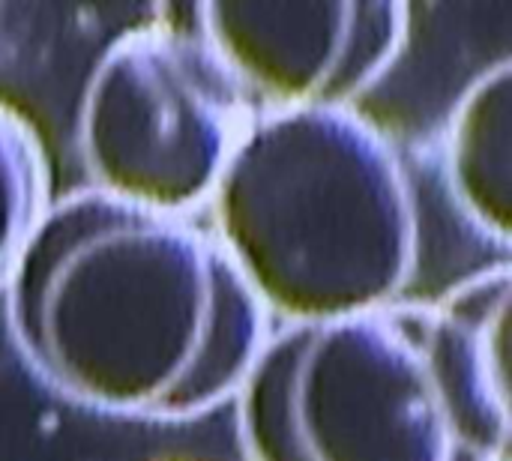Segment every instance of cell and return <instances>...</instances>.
Returning <instances> with one entry per match:
<instances>
[{
  "instance_id": "cell-1",
  "label": "cell",
  "mask_w": 512,
  "mask_h": 461,
  "mask_svg": "<svg viewBox=\"0 0 512 461\" xmlns=\"http://www.w3.org/2000/svg\"><path fill=\"white\" fill-rule=\"evenodd\" d=\"M0 294L27 369L123 420H192L231 402L270 333L207 228L93 186L48 201Z\"/></svg>"
},
{
  "instance_id": "cell-2",
  "label": "cell",
  "mask_w": 512,
  "mask_h": 461,
  "mask_svg": "<svg viewBox=\"0 0 512 461\" xmlns=\"http://www.w3.org/2000/svg\"><path fill=\"white\" fill-rule=\"evenodd\" d=\"M507 261L432 303L270 330L234 393L246 461L510 459Z\"/></svg>"
},
{
  "instance_id": "cell-3",
  "label": "cell",
  "mask_w": 512,
  "mask_h": 461,
  "mask_svg": "<svg viewBox=\"0 0 512 461\" xmlns=\"http://www.w3.org/2000/svg\"><path fill=\"white\" fill-rule=\"evenodd\" d=\"M207 207L210 234L282 324L393 306L420 267L414 180L357 108L258 111Z\"/></svg>"
},
{
  "instance_id": "cell-4",
  "label": "cell",
  "mask_w": 512,
  "mask_h": 461,
  "mask_svg": "<svg viewBox=\"0 0 512 461\" xmlns=\"http://www.w3.org/2000/svg\"><path fill=\"white\" fill-rule=\"evenodd\" d=\"M255 105L198 27L147 24L93 63L75 117L90 186L189 216L204 207Z\"/></svg>"
},
{
  "instance_id": "cell-5",
  "label": "cell",
  "mask_w": 512,
  "mask_h": 461,
  "mask_svg": "<svg viewBox=\"0 0 512 461\" xmlns=\"http://www.w3.org/2000/svg\"><path fill=\"white\" fill-rule=\"evenodd\" d=\"M195 15L255 111L357 108L411 33L402 0H210Z\"/></svg>"
},
{
  "instance_id": "cell-6",
  "label": "cell",
  "mask_w": 512,
  "mask_h": 461,
  "mask_svg": "<svg viewBox=\"0 0 512 461\" xmlns=\"http://www.w3.org/2000/svg\"><path fill=\"white\" fill-rule=\"evenodd\" d=\"M441 168L462 216L489 240L512 234V60L480 69L441 132Z\"/></svg>"
},
{
  "instance_id": "cell-7",
  "label": "cell",
  "mask_w": 512,
  "mask_h": 461,
  "mask_svg": "<svg viewBox=\"0 0 512 461\" xmlns=\"http://www.w3.org/2000/svg\"><path fill=\"white\" fill-rule=\"evenodd\" d=\"M51 201V174L39 132L0 99V288Z\"/></svg>"
}]
</instances>
